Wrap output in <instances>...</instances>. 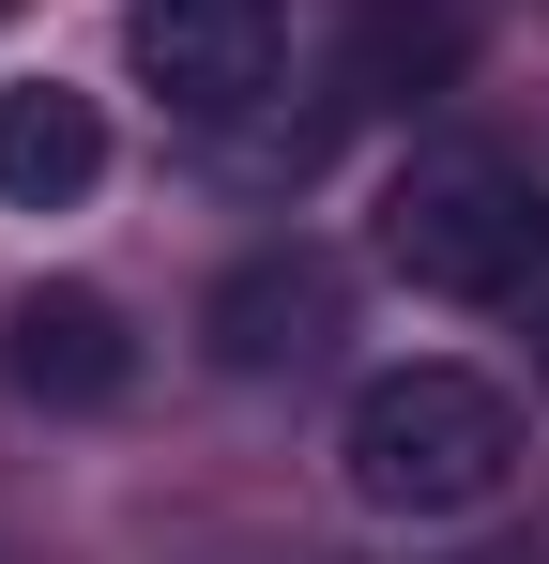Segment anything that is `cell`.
I'll return each mask as SVG.
<instances>
[{
    "label": "cell",
    "instance_id": "cell-1",
    "mask_svg": "<svg viewBox=\"0 0 549 564\" xmlns=\"http://www.w3.org/2000/svg\"><path fill=\"white\" fill-rule=\"evenodd\" d=\"M336 473H352L366 519H473L519 473V412L473 367H381L352 397V427H336Z\"/></svg>",
    "mask_w": 549,
    "mask_h": 564
},
{
    "label": "cell",
    "instance_id": "cell-2",
    "mask_svg": "<svg viewBox=\"0 0 549 564\" xmlns=\"http://www.w3.org/2000/svg\"><path fill=\"white\" fill-rule=\"evenodd\" d=\"M381 260L428 290V305H504L549 260V184L504 169V153H473V138H428L381 184Z\"/></svg>",
    "mask_w": 549,
    "mask_h": 564
},
{
    "label": "cell",
    "instance_id": "cell-3",
    "mask_svg": "<svg viewBox=\"0 0 549 564\" xmlns=\"http://www.w3.org/2000/svg\"><path fill=\"white\" fill-rule=\"evenodd\" d=\"M274 0H138L122 15V62L183 107V122H229L245 93H274Z\"/></svg>",
    "mask_w": 549,
    "mask_h": 564
},
{
    "label": "cell",
    "instance_id": "cell-4",
    "mask_svg": "<svg viewBox=\"0 0 549 564\" xmlns=\"http://www.w3.org/2000/svg\"><path fill=\"white\" fill-rule=\"evenodd\" d=\"M0 381H15L31 412H107V397L138 381V336H122L107 290H15V305H0Z\"/></svg>",
    "mask_w": 549,
    "mask_h": 564
},
{
    "label": "cell",
    "instance_id": "cell-5",
    "mask_svg": "<svg viewBox=\"0 0 549 564\" xmlns=\"http://www.w3.org/2000/svg\"><path fill=\"white\" fill-rule=\"evenodd\" d=\"M321 336H336V260H321V245H260V260H229L214 305H198V351H214V367H245V381L305 367Z\"/></svg>",
    "mask_w": 549,
    "mask_h": 564
},
{
    "label": "cell",
    "instance_id": "cell-6",
    "mask_svg": "<svg viewBox=\"0 0 549 564\" xmlns=\"http://www.w3.org/2000/svg\"><path fill=\"white\" fill-rule=\"evenodd\" d=\"M107 184V107L62 77H15L0 93V214H77Z\"/></svg>",
    "mask_w": 549,
    "mask_h": 564
},
{
    "label": "cell",
    "instance_id": "cell-7",
    "mask_svg": "<svg viewBox=\"0 0 549 564\" xmlns=\"http://www.w3.org/2000/svg\"><path fill=\"white\" fill-rule=\"evenodd\" d=\"M458 62H473V15L458 0H352L336 107H428V93H458Z\"/></svg>",
    "mask_w": 549,
    "mask_h": 564
},
{
    "label": "cell",
    "instance_id": "cell-8",
    "mask_svg": "<svg viewBox=\"0 0 549 564\" xmlns=\"http://www.w3.org/2000/svg\"><path fill=\"white\" fill-rule=\"evenodd\" d=\"M535 367H549V321H535Z\"/></svg>",
    "mask_w": 549,
    "mask_h": 564
}]
</instances>
